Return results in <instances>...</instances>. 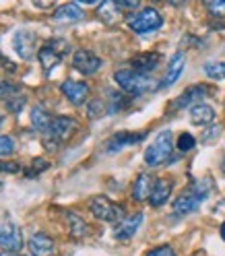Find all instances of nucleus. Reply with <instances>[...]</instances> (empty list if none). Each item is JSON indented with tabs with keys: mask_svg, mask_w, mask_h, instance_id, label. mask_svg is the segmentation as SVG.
<instances>
[{
	"mask_svg": "<svg viewBox=\"0 0 225 256\" xmlns=\"http://www.w3.org/2000/svg\"><path fill=\"white\" fill-rule=\"evenodd\" d=\"M114 81L118 83V87L128 93V95H142L151 91L155 85V81L149 76V74H142L134 68H122V70H116L114 72Z\"/></svg>",
	"mask_w": 225,
	"mask_h": 256,
	"instance_id": "f257e3e1",
	"label": "nucleus"
},
{
	"mask_svg": "<svg viewBox=\"0 0 225 256\" xmlns=\"http://www.w3.org/2000/svg\"><path fill=\"white\" fill-rule=\"evenodd\" d=\"M206 194H208L206 180L192 184L188 190H184L182 194L174 200V213L180 215V217L182 215H188V213H194L198 206H200V202L206 198Z\"/></svg>",
	"mask_w": 225,
	"mask_h": 256,
	"instance_id": "f03ea898",
	"label": "nucleus"
},
{
	"mask_svg": "<svg viewBox=\"0 0 225 256\" xmlns=\"http://www.w3.org/2000/svg\"><path fill=\"white\" fill-rule=\"evenodd\" d=\"M172 151H174V136H172V130H162L155 140L149 145V149L144 151V164L149 168H157L166 164L168 159L172 157Z\"/></svg>",
	"mask_w": 225,
	"mask_h": 256,
	"instance_id": "7ed1b4c3",
	"label": "nucleus"
},
{
	"mask_svg": "<svg viewBox=\"0 0 225 256\" xmlns=\"http://www.w3.org/2000/svg\"><path fill=\"white\" fill-rule=\"evenodd\" d=\"M76 120L70 118V116H52V122L48 126V130L44 132L48 138H46V145L48 147H56L60 142L68 140L74 132H76Z\"/></svg>",
	"mask_w": 225,
	"mask_h": 256,
	"instance_id": "20e7f679",
	"label": "nucleus"
},
{
	"mask_svg": "<svg viewBox=\"0 0 225 256\" xmlns=\"http://www.w3.org/2000/svg\"><path fill=\"white\" fill-rule=\"evenodd\" d=\"M128 27H130L134 34H151V31H157L159 27L164 25V17L162 12H159L157 8L149 6V8H142L134 14H130V17L126 19Z\"/></svg>",
	"mask_w": 225,
	"mask_h": 256,
	"instance_id": "39448f33",
	"label": "nucleus"
},
{
	"mask_svg": "<svg viewBox=\"0 0 225 256\" xmlns=\"http://www.w3.org/2000/svg\"><path fill=\"white\" fill-rule=\"evenodd\" d=\"M89 209L98 219L108 221V223H120L124 219V206L112 202L106 196H93L89 202Z\"/></svg>",
	"mask_w": 225,
	"mask_h": 256,
	"instance_id": "423d86ee",
	"label": "nucleus"
},
{
	"mask_svg": "<svg viewBox=\"0 0 225 256\" xmlns=\"http://www.w3.org/2000/svg\"><path fill=\"white\" fill-rule=\"evenodd\" d=\"M0 248L4 252H19L23 248V234L14 223H0Z\"/></svg>",
	"mask_w": 225,
	"mask_h": 256,
	"instance_id": "0eeeda50",
	"label": "nucleus"
},
{
	"mask_svg": "<svg viewBox=\"0 0 225 256\" xmlns=\"http://www.w3.org/2000/svg\"><path fill=\"white\" fill-rule=\"evenodd\" d=\"M64 48H66L64 42H52L42 48L38 52V58H40V64L44 70H52L54 66H58L64 58Z\"/></svg>",
	"mask_w": 225,
	"mask_h": 256,
	"instance_id": "6e6552de",
	"label": "nucleus"
},
{
	"mask_svg": "<svg viewBox=\"0 0 225 256\" xmlns=\"http://www.w3.org/2000/svg\"><path fill=\"white\" fill-rule=\"evenodd\" d=\"M102 58L100 56H95L93 52H89V50H76L74 52V56H72V66L81 72V74H85V76H91V74H95L100 68H102Z\"/></svg>",
	"mask_w": 225,
	"mask_h": 256,
	"instance_id": "1a4fd4ad",
	"label": "nucleus"
},
{
	"mask_svg": "<svg viewBox=\"0 0 225 256\" xmlns=\"http://www.w3.org/2000/svg\"><path fill=\"white\" fill-rule=\"evenodd\" d=\"M36 34H31L27 29H19L17 34L12 36V50L17 52V56L21 60H29L36 54Z\"/></svg>",
	"mask_w": 225,
	"mask_h": 256,
	"instance_id": "9d476101",
	"label": "nucleus"
},
{
	"mask_svg": "<svg viewBox=\"0 0 225 256\" xmlns=\"http://www.w3.org/2000/svg\"><path fill=\"white\" fill-rule=\"evenodd\" d=\"M64 98H66L72 106H83L87 102V95H89V85L87 83H81V81H64L60 85Z\"/></svg>",
	"mask_w": 225,
	"mask_h": 256,
	"instance_id": "9b49d317",
	"label": "nucleus"
},
{
	"mask_svg": "<svg viewBox=\"0 0 225 256\" xmlns=\"http://www.w3.org/2000/svg\"><path fill=\"white\" fill-rule=\"evenodd\" d=\"M211 93V89H208L206 85H192V87H188L178 100L174 102V106H172V110H184V108H188V106H196V102L198 100H204L206 95Z\"/></svg>",
	"mask_w": 225,
	"mask_h": 256,
	"instance_id": "f8f14e48",
	"label": "nucleus"
},
{
	"mask_svg": "<svg viewBox=\"0 0 225 256\" xmlns=\"http://www.w3.org/2000/svg\"><path fill=\"white\" fill-rule=\"evenodd\" d=\"M184 66H186V56H184V52H176L174 56H172V60H170V64H168V70H166V74H164V78H162V89H168V87H172L176 81L180 78V74L184 72Z\"/></svg>",
	"mask_w": 225,
	"mask_h": 256,
	"instance_id": "ddd939ff",
	"label": "nucleus"
},
{
	"mask_svg": "<svg viewBox=\"0 0 225 256\" xmlns=\"http://www.w3.org/2000/svg\"><path fill=\"white\" fill-rule=\"evenodd\" d=\"M27 248H29L31 256H54V252H56L54 240L46 234H34L29 238Z\"/></svg>",
	"mask_w": 225,
	"mask_h": 256,
	"instance_id": "4468645a",
	"label": "nucleus"
},
{
	"mask_svg": "<svg viewBox=\"0 0 225 256\" xmlns=\"http://www.w3.org/2000/svg\"><path fill=\"white\" fill-rule=\"evenodd\" d=\"M144 136V132H118L114 134L108 142H106V151L108 153H116V151H122L126 147H130V145H136V142H140Z\"/></svg>",
	"mask_w": 225,
	"mask_h": 256,
	"instance_id": "2eb2a0df",
	"label": "nucleus"
},
{
	"mask_svg": "<svg viewBox=\"0 0 225 256\" xmlns=\"http://www.w3.org/2000/svg\"><path fill=\"white\" fill-rule=\"evenodd\" d=\"M140 223H142V213H134V215L124 217L116 226V232H114L116 240H122V242H124V240H130L138 232Z\"/></svg>",
	"mask_w": 225,
	"mask_h": 256,
	"instance_id": "dca6fc26",
	"label": "nucleus"
},
{
	"mask_svg": "<svg viewBox=\"0 0 225 256\" xmlns=\"http://www.w3.org/2000/svg\"><path fill=\"white\" fill-rule=\"evenodd\" d=\"M172 188H174V182L168 180V178H159L155 180L153 184V190L149 194V202L151 206H164L168 202V198L172 196Z\"/></svg>",
	"mask_w": 225,
	"mask_h": 256,
	"instance_id": "f3484780",
	"label": "nucleus"
},
{
	"mask_svg": "<svg viewBox=\"0 0 225 256\" xmlns=\"http://www.w3.org/2000/svg\"><path fill=\"white\" fill-rule=\"evenodd\" d=\"M83 17H85L83 8L72 4V2L62 4V6H58L54 10V21H58V23H76V21H81Z\"/></svg>",
	"mask_w": 225,
	"mask_h": 256,
	"instance_id": "a211bd4d",
	"label": "nucleus"
},
{
	"mask_svg": "<svg viewBox=\"0 0 225 256\" xmlns=\"http://www.w3.org/2000/svg\"><path fill=\"white\" fill-rule=\"evenodd\" d=\"M98 17H100V21L112 25L122 17V6L116 2V0H102V4L98 8Z\"/></svg>",
	"mask_w": 225,
	"mask_h": 256,
	"instance_id": "6ab92c4d",
	"label": "nucleus"
},
{
	"mask_svg": "<svg viewBox=\"0 0 225 256\" xmlns=\"http://www.w3.org/2000/svg\"><path fill=\"white\" fill-rule=\"evenodd\" d=\"M159 60H162V56L155 54V52H147V54H138L132 58V68L142 72V74H149L151 70H155L159 66Z\"/></svg>",
	"mask_w": 225,
	"mask_h": 256,
	"instance_id": "aec40b11",
	"label": "nucleus"
},
{
	"mask_svg": "<svg viewBox=\"0 0 225 256\" xmlns=\"http://www.w3.org/2000/svg\"><path fill=\"white\" fill-rule=\"evenodd\" d=\"M190 120L196 126H206V124H211L215 120V110L208 104H196L190 110Z\"/></svg>",
	"mask_w": 225,
	"mask_h": 256,
	"instance_id": "412c9836",
	"label": "nucleus"
},
{
	"mask_svg": "<svg viewBox=\"0 0 225 256\" xmlns=\"http://www.w3.org/2000/svg\"><path fill=\"white\" fill-rule=\"evenodd\" d=\"M153 184H155V180L149 174H140L134 180V186H132V198L134 200H147L151 190H153Z\"/></svg>",
	"mask_w": 225,
	"mask_h": 256,
	"instance_id": "4be33fe9",
	"label": "nucleus"
},
{
	"mask_svg": "<svg viewBox=\"0 0 225 256\" xmlns=\"http://www.w3.org/2000/svg\"><path fill=\"white\" fill-rule=\"evenodd\" d=\"M66 223H68L70 236H74V238H83L89 234V226L76 213H66Z\"/></svg>",
	"mask_w": 225,
	"mask_h": 256,
	"instance_id": "5701e85b",
	"label": "nucleus"
},
{
	"mask_svg": "<svg viewBox=\"0 0 225 256\" xmlns=\"http://www.w3.org/2000/svg\"><path fill=\"white\" fill-rule=\"evenodd\" d=\"M204 74L213 81H223L225 78V60H208L202 66Z\"/></svg>",
	"mask_w": 225,
	"mask_h": 256,
	"instance_id": "b1692460",
	"label": "nucleus"
},
{
	"mask_svg": "<svg viewBox=\"0 0 225 256\" xmlns=\"http://www.w3.org/2000/svg\"><path fill=\"white\" fill-rule=\"evenodd\" d=\"M52 122V116L48 114L46 110L42 108H34V112H31V124H34L40 132H46L48 130V126H50Z\"/></svg>",
	"mask_w": 225,
	"mask_h": 256,
	"instance_id": "393cba45",
	"label": "nucleus"
},
{
	"mask_svg": "<svg viewBox=\"0 0 225 256\" xmlns=\"http://www.w3.org/2000/svg\"><path fill=\"white\" fill-rule=\"evenodd\" d=\"M204 6L213 17H225V0H204Z\"/></svg>",
	"mask_w": 225,
	"mask_h": 256,
	"instance_id": "a878e982",
	"label": "nucleus"
},
{
	"mask_svg": "<svg viewBox=\"0 0 225 256\" xmlns=\"http://www.w3.org/2000/svg\"><path fill=\"white\" fill-rule=\"evenodd\" d=\"M194 145H196V138L192 136L190 132H182V134L178 136V149H180L182 153L192 151V149H194Z\"/></svg>",
	"mask_w": 225,
	"mask_h": 256,
	"instance_id": "bb28decb",
	"label": "nucleus"
},
{
	"mask_svg": "<svg viewBox=\"0 0 225 256\" xmlns=\"http://www.w3.org/2000/svg\"><path fill=\"white\" fill-rule=\"evenodd\" d=\"M12 151H14L12 138L6 134H0V157H8V155H12Z\"/></svg>",
	"mask_w": 225,
	"mask_h": 256,
	"instance_id": "cd10ccee",
	"label": "nucleus"
},
{
	"mask_svg": "<svg viewBox=\"0 0 225 256\" xmlns=\"http://www.w3.org/2000/svg\"><path fill=\"white\" fill-rule=\"evenodd\" d=\"M19 91L17 85H12V83H0V100H8L10 95H14Z\"/></svg>",
	"mask_w": 225,
	"mask_h": 256,
	"instance_id": "c85d7f7f",
	"label": "nucleus"
},
{
	"mask_svg": "<svg viewBox=\"0 0 225 256\" xmlns=\"http://www.w3.org/2000/svg\"><path fill=\"white\" fill-rule=\"evenodd\" d=\"M144 256H176V252H174V248H172V246H159V248L149 250Z\"/></svg>",
	"mask_w": 225,
	"mask_h": 256,
	"instance_id": "c756f323",
	"label": "nucleus"
},
{
	"mask_svg": "<svg viewBox=\"0 0 225 256\" xmlns=\"http://www.w3.org/2000/svg\"><path fill=\"white\" fill-rule=\"evenodd\" d=\"M102 112H104V106H102V102H100V100H95V102L89 106V116H91V118L102 116Z\"/></svg>",
	"mask_w": 225,
	"mask_h": 256,
	"instance_id": "7c9ffc66",
	"label": "nucleus"
},
{
	"mask_svg": "<svg viewBox=\"0 0 225 256\" xmlns=\"http://www.w3.org/2000/svg\"><path fill=\"white\" fill-rule=\"evenodd\" d=\"M219 132H221V126H213V128H208L206 134H202V140H204V142L213 140V138H217V136H219Z\"/></svg>",
	"mask_w": 225,
	"mask_h": 256,
	"instance_id": "2f4dec72",
	"label": "nucleus"
},
{
	"mask_svg": "<svg viewBox=\"0 0 225 256\" xmlns=\"http://www.w3.org/2000/svg\"><path fill=\"white\" fill-rule=\"evenodd\" d=\"M6 106H8V110H10V112H19V110L25 106V100H23V98H14V102L6 100Z\"/></svg>",
	"mask_w": 225,
	"mask_h": 256,
	"instance_id": "473e14b6",
	"label": "nucleus"
},
{
	"mask_svg": "<svg viewBox=\"0 0 225 256\" xmlns=\"http://www.w3.org/2000/svg\"><path fill=\"white\" fill-rule=\"evenodd\" d=\"M21 168L17 164H2L0 162V172H8V174H17Z\"/></svg>",
	"mask_w": 225,
	"mask_h": 256,
	"instance_id": "72a5a7b5",
	"label": "nucleus"
},
{
	"mask_svg": "<svg viewBox=\"0 0 225 256\" xmlns=\"http://www.w3.org/2000/svg\"><path fill=\"white\" fill-rule=\"evenodd\" d=\"M122 8H136L140 4V0H116Z\"/></svg>",
	"mask_w": 225,
	"mask_h": 256,
	"instance_id": "f704fd0d",
	"label": "nucleus"
},
{
	"mask_svg": "<svg viewBox=\"0 0 225 256\" xmlns=\"http://www.w3.org/2000/svg\"><path fill=\"white\" fill-rule=\"evenodd\" d=\"M168 2H170V4H174V6H180V4H184V2H186V0H168Z\"/></svg>",
	"mask_w": 225,
	"mask_h": 256,
	"instance_id": "c9c22d12",
	"label": "nucleus"
},
{
	"mask_svg": "<svg viewBox=\"0 0 225 256\" xmlns=\"http://www.w3.org/2000/svg\"><path fill=\"white\" fill-rule=\"evenodd\" d=\"M76 2H81V4H95L98 0H76Z\"/></svg>",
	"mask_w": 225,
	"mask_h": 256,
	"instance_id": "e433bc0d",
	"label": "nucleus"
},
{
	"mask_svg": "<svg viewBox=\"0 0 225 256\" xmlns=\"http://www.w3.org/2000/svg\"><path fill=\"white\" fill-rule=\"evenodd\" d=\"M0 256H21V254H17V252H2Z\"/></svg>",
	"mask_w": 225,
	"mask_h": 256,
	"instance_id": "4c0bfd02",
	"label": "nucleus"
},
{
	"mask_svg": "<svg viewBox=\"0 0 225 256\" xmlns=\"http://www.w3.org/2000/svg\"><path fill=\"white\" fill-rule=\"evenodd\" d=\"M221 170H223V174H225V155H223V159H221Z\"/></svg>",
	"mask_w": 225,
	"mask_h": 256,
	"instance_id": "58836bf2",
	"label": "nucleus"
},
{
	"mask_svg": "<svg viewBox=\"0 0 225 256\" xmlns=\"http://www.w3.org/2000/svg\"><path fill=\"white\" fill-rule=\"evenodd\" d=\"M221 238L225 240V223H223V226H221Z\"/></svg>",
	"mask_w": 225,
	"mask_h": 256,
	"instance_id": "ea45409f",
	"label": "nucleus"
}]
</instances>
